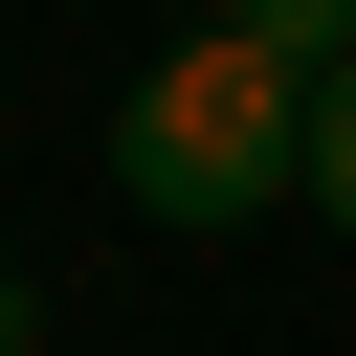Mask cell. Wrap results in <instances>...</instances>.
Returning a JSON list of instances; mask_svg holds the SVG:
<instances>
[{"label":"cell","instance_id":"1","mask_svg":"<svg viewBox=\"0 0 356 356\" xmlns=\"http://www.w3.org/2000/svg\"><path fill=\"white\" fill-rule=\"evenodd\" d=\"M111 178H134V222H178V245H222V222H267V200H312V89L267 67V44H156L134 67V111H111Z\"/></svg>","mask_w":356,"mask_h":356},{"label":"cell","instance_id":"2","mask_svg":"<svg viewBox=\"0 0 356 356\" xmlns=\"http://www.w3.org/2000/svg\"><path fill=\"white\" fill-rule=\"evenodd\" d=\"M222 44H267L289 89H334V67H356V0H222Z\"/></svg>","mask_w":356,"mask_h":356},{"label":"cell","instance_id":"3","mask_svg":"<svg viewBox=\"0 0 356 356\" xmlns=\"http://www.w3.org/2000/svg\"><path fill=\"white\" fill-rule=\"evenodd\" d=\"M312 222H356V67L312 89Z\"/></svg>","mask_w":356,"mask_h":356},{"label":"cell","instance_id":"4","mask_svg":"<svg viewBox=\"0 0 356 356\" xmlns=\"http://www.w3.org/2000/svg\"><path fill=\"white\" fill-rule=\"evenodd\" d=\"M0 356H44V289H22V267H0Z\"/></svg>","mask_w":356,"mask_h":356}]
</instances>
